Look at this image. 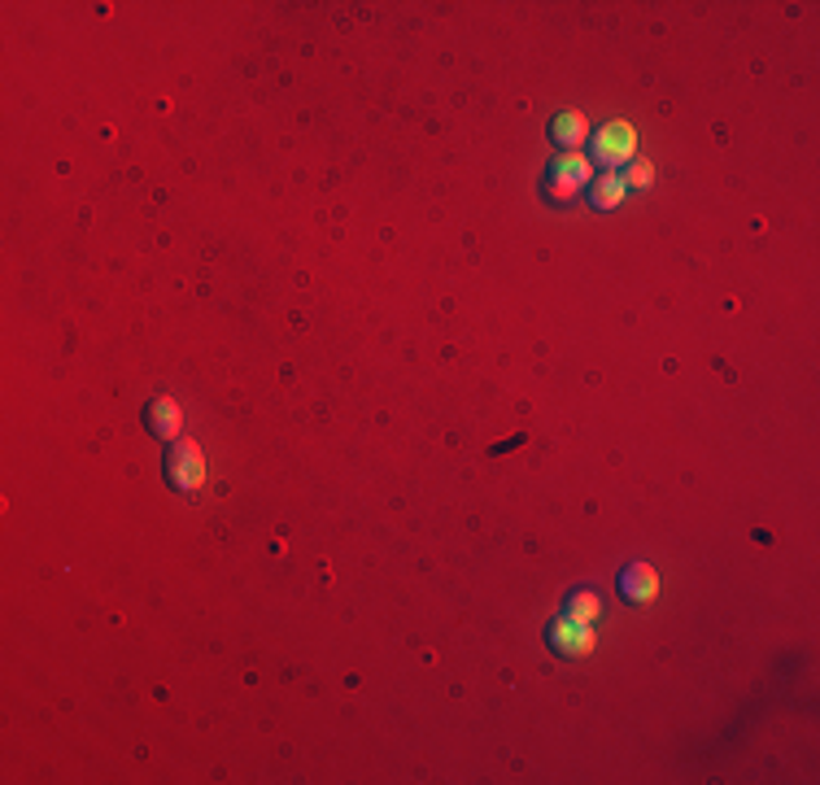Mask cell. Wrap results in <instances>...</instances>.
I'll return each instance as SVG.
<instances>
[{"label": "cell", "mask_w": 820, "mask_h": 785, "mask_svg": "<svg viewBox=\"0 0 820 785\" xmlns=\"http://www.w3.org/2000/svg\"><path fill=\"white\" fill-rule=\"evenodd\" d=\"M593 183V157L589 153H558L554 161H550V170H545V196L550 201H571V196H580L584 188Z\"/></svg>", "instance_id": "obj_1"}, {"label": "cell", "mask_w": 820, "mask_h": 785, "mask_svg": "<svg viewBox=\"0 0 820 785\" xmlns=\"http://www.w3.org/2000/svg\"><path fill=\"white\" fill-rule=\"evenodd\" d=\"M589 157H593V161H602L606 170L628 166V161L637 157V131H632L628 122H619V118L602 122V126L593 131V153H589Z\"/></svg>", "instance_id": "obj_2"}, {"label": "cell", "mask_w": 820, "mask_h": 785, "mask_svg": "<svg viewBox=\"0 0 820 785\" xmlns=\"http://www.w3.org/2000/svg\"><path fill=\"white\" fill-rule=\"evenodd\" d=\"M161 475H166V484L179 488V493L201 488V484H205V454H201V445H192V440H174V445L166 449Z\"/></svg>", "instance_id": "obj_3"}, {"label": "cell", "mask_w": 820, "mask_h": 785, "mask_svg": "<svg viewBox=\"0 0 820 785\" xmlns=\"http://www.w3.org/2000/svg\"><path fill=\"white\" fill-rule=\"evenodd\" d=\"M545 645H550L554 654H563V659H584V654H593L598 637H593V628L571 624V619L563 615V619H550V624H545Z\"/></svg>", "instance_id": "obj_4"}, {"label": "cell", "mask_w": 820, "mask_h": 785, "mask_svg": "<svg viewBox=\"0 0 820 785\" xmlns=\"http://www.w3.org/2000/svg\"><path fill=\"white\" fill-rule=\"evenodd\" d=\"M615 589H619V597H624L628 606H650V602L659 597L663 580H659V571H654L650 563H628V567L619 571Z\"/></svg>", "instance_id": "obj_5"}, {"label": "cell", "mask_w": 820, "mask_h": 785, "mask_svg": "<svg viewBox=\"0 0 820 785\" xmlns=\"http://www.w3.org/2000/svg\"><path fill=\"white\" fill-rule=\"evenodd\" d=\"M545 135H550V144H554L558 153H576V148L589 140V118H584V113H576V109H563V113H554V118H550Z\"/></svg>", "instance_id": "obj_6"}, {"label": "cell", "mask_w": 820, "mask_h": 785, "mask_svg": "<svg viewBox=\"0 0 820 785\" xmlns=\"http://www.w3.org/2000/svg\"><path fill=\"white\" fill-rule=\"evenodd\" d=\"M144 427L153 432V436H161V440H174L179 432H183V410H179V401L174 397H153L148 406H144Z\"/></svg>", "instance_id": "obj_7"}, {"label": "cell", "mask_w": 820, "mask_h": 785, "mask_svg": "<svg viewBox=\"0 0 820 785\" xmlns=\"http://www.w3.org/2000/svg\"><path fill=\"white\" fill-rule=\"evenodd\" d=\"M563 615H567L571 624L593 628V624L602 619V593H598L593 584H576V589H567V597H563Z\"/></svg>", "instance_id": "obj_8"}, {"label": "cell", "mask_w": 820, "mask_h": 785, "mask_svg": "<svg viewBox=\"0 0 820 785\" xmlns=\"http://www.w3.org/2000/svg\"><path fill=\"white\" fill-rule=\"evenodd\" d=\"M584 196H589L593 209H615L628 196V183L619 179V170H606V174H593V183L584 188Z\"/></svg>", "instance_id": "obj_9"}, {"label": "cell", "mask_w": 820, "mask_h": 785, "mask_svg": "<svg viewBox=\"0 0 820 785\" xmlns=\"http://www.w3.org/2000/svg\"><path fill=\"white\" fill-rule=\"evenodd\" d=\"M624 183H628V192H641V188H650L654 183V166L650 161H641V157H632L628 166H624V174H619Z\"/></svg>", "instance_id": "obj_10"}]
</instances>
